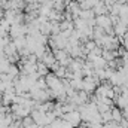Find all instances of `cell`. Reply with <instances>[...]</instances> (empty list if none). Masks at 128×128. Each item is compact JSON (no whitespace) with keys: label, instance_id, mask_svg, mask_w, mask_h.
I'll return each mask as SVG.
<instances>
[{"label":"cell","instance_id":"obj_1","mask_svg":"<svg viewBox=\"0 0 128 128\" xmlns=\"http://www.w3.org/2000/svg\"><path fill=\"white\" fill-rule=\"evenodd\" d=\"M63 119L67 121V122H70L73 127H79L82 124V116H80V112H78V109L76 110H72L68 113H64Z\"/></svg>","mask_w":128,"mask_h":128},{"label":"cell","instance_id":"obj_2","mask_svg":"<svg viewBox=\"0 0 128 128\" xmlns=\"http://www.w3.org/2000/svg\"><path fill=\"white\" fill-rule=\"evenodd\" d=\"M110 113H112V121L113 122H121V119H122V109H119V107L110 109Z\"/></svg>","mask_w":128,"mask_h":128}]
</instances>
